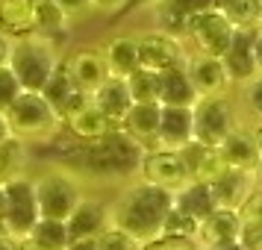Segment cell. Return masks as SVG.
<instances>
[{
  "mask_svg": "<svg viewBox=\"0 0 262 250\" xmlns=\"http://www.w3.org/2000/svg\"><path fill=\"white\" fill-rule=\"evenodd\" d=\"M171 209H174V191L136 179L109 203V224L144 244L162 236V224Z\"/></svg>",
  "mask_w": 262,
  "mask_h": 250,
  "instance_id": "obj_1",
  "label": "cell"
},
{
  "mask_svg": "<svg viewBox=\"0 0 262 250\" xmlns=\"http://www.w3.org/2000/svg\"><path fill=\"white\" fill-rule=\"evenodd\" d=\"M144 153L147 150L133 135H127L121 127H115L109 135L97 139V142L80 144L77 159L92 174H103V177H139Z\"/></svg>",
  "mask_w": 262,
  "mask_h": 250,
  "instance_id": "obj_2",
  "label": "cell"
},
{
  "mask_svg": "<svg viewBox=\"0 0 262 250\" xmlns=\"http://www.w3.org/2000/svg\"><path fill=\"white\" fill-rule=\"evenodd\" d=\"M6 65L12 68V74L18 77V83L24 92H45L48 83L53 80V74L59 68V53L56 44L41 36H27L9 41V59Z\"/></svg>",
  "mask_w": 262,
  "mask_h": 250,
  "instance_id": "obj_3",
  "label": "cell"
},
{
  "mask_svg": "<svg viewBox=\"0 0 262 250\" xmlns=\"http://www.w3.org/2000/svg\"><path fill=\"white\" fill-rule=\"evenodd\" d=\"M9 130H12V139L24 144H45L53 142L56 132L65 130V121L59 118V112L50 106V100L38 92H21L18 100H15L9 112Z\"/></svg>",
  "mask_w": 262,
  "mask_h": 250,
  "instance_id": "obj_4",
  "label": "cell"
},
{
  "mask_svg": "<svg viewBox=\"0 0 262 250\" xmlns=\"http://www.w3.org/2000/svg\"><path fill=\"white\" fill-rule=\"evenodd\" d=\"M3 218H0V230L15 241L30 238L33 226L38 224V200H36V183L27 174H15V177L3 179Z\"/></svg>",
  "mask_w": 262,
  "mask_h": 250,
  "instance_id": "obj_5",
  "label": "cell"
},
{
  "mask_svg": "<svg viewBox=\"0 0 262 250\" xmlns=\"http://www.w3.org/2000/svg\"><path fill=\"white\" fill-rule=\"evenodd\" d=\"M33 183H36L38 215L50 221H68V215L85 200L83 183L68 168H50L45 174L33 177Z\"/></svg>",
  "mask_w": 262,
  "mask_h": 250,
  "instance_id": "obj_6",
  "label": "cell"
},
{
  "mask_svg": "<svg viewBox=\"0 0 262 250\" xmlns=\"http://www.w3.org/2000/svg\"><path fill=\"white\" fill-rule=\"evenodd\" d=\"M191 118H194V142L209 144V147H218L238 127L236 103L227 95L201 97L191 106Z\"/></svg>",
  "mask_w": 262,
  "mask_h": 250,
  "instance_id": "obj_7",
  "label": "cell"
},
{
  "mask_svg": "<svg viewBox=\"0 0 262 250\" xmlns=\"http://www.w3.org/2000/svg\"><path fill=\"white\" fill-rule=\"evenodd\" d=\"M156 30L171 38H189V27L198 15L215 9V0H156L154 6Z\"/></svg>",
  "mask_w": 262,
  "mask_h": 250,
  "instance_id": "obj_8",
  "label": "cell"
},
{
  "mask_svg": "<svg viewBox=\"0 0 262 250\" xmlns=\"http://www.w3.org/2000/svg\"><path fill=\"white\" fill-rule=\"evenodd\" d=\"M233 36H236L233 24L221 12H215V9L198 15L189 27V41L194 44V50L206 53V56H215V59L224 56V50L230 48Z\"/></svg>",
  "mask_w": 262,
  "mask_h": 250,
  "instance_id": "obj_9",
  "label": "cell"
},
{
  "mask_svg": "<svg viewBox=\"0 0 262 250\" xmlns=\"http://www.w3.org/2000/svg\"><path fill=\"white\" fill-rule=\"evenodd\" d=\"M139 41V59H142L144 71L162 74L168 68H180L186 62V50H183V41L180 38H171L159 30H150V33H142L136 36Z\"/></svg>",
  "mask_w": 262,
  "mask_h": 250,
  "instance_id": "obj_10",
  "label": "cell"
},
{
  "mask_svg": "<svg viewBox=\"0 0 262 250\" xmlns=\"http://www.w3.org/2000/svg\"><path fill=\"white\" fill-rule=\"evenodd\" d=\"M139 179L150 183L156 189L177 191L189 183V174L177 150H147L139 168Z\"/></svg>",
  "mask_w": 262,
  "mask_h": 250,
  "instance_id": "obj_11",
  "label": "cell"
},
{
  "mask_svg": "<svg viewBox=\"0 0 262 250\" xmlns=\"http://www.w3.org/2000/svg\"><path fill=\"white\" fill-rule=\"evenodd\" d=\"M183 165H186V174H189V183H203V186H212L218 177H224L230 165L224 162V156L218 147H209V144L201 142H189L183 150H177Z\"/></svg>",
  "mask_w": 262,
  "mask_h": 250,
  "instance_id": "obj_12",
  "label": "cell"
},
{
  "mask_svg": "<svg viewBox=\"0 0 262 250\" xmlns=\"http://www.w3.org/2000/svg\"><path fill=\"white\" fill-rule=\"evenodd\" d=\"M186 74H189L191 85L198 97H215V95H227L230 88V80H227V71L221 59L215 56H206V53H186Z\"/></svg>",
  "mask_w": 262,
  "mask_h": 250,
  "instance_id": "obj_13",
  "label": "cell"
},
{
  "mask_svg": "<svg viewBox=\"0 0 262 250\" xmlns=\"http://www.w3.org/2000/svg\"><path fill=\"white\" fill-rule=\"evenodd\" d=\"M256 33H259V27L256 30H236L230 48L224 50L221 65H224L230 85H245L256 77V62H253V36Z\"/></svg>",
  "mask_w": 262,
  "mask_h": 250,
  "instance_id": "obj_14",
  "label": "cell"
},
{
  "mask_svg": "<svg viewBox=\"0 0 262 250\" xmlns=\"http://www.w3.org/2000/svg\"><path fill=\"white\" fill-rule=\"evenodd\" d=\"M41 95L50 100V106L59 112V118H62V121L71 118L74 112H80L83 106H89V103H92V95H89V92H83L80 85L74 83V77L68 74L65 62H62L59 68H56L53 80L48 83V88H45Z\"/></svg>",
  "mask_w": 262,
  "mask_h": 250,
  "instance_id": "obj_15",
  "label": "cell"
},
{
  "mask_svg": "<svg viewBox=\"0 0 262 250\" xmlns=\"http://www.w3.org/2000/svg\"><path fill=\"white\" fill-rule=\"evenodd\" d=\"M242 215L236 209H215L209 218H203L198 226V244L203 250L224 247V244H236L242 238Z\"/></svg>",
  "mask_w": 262,
  "mask_h": 250,
  "instance_id": "obj_16",
  "label": "cell"
},
{
  "mask_svg": "<svg viewBox=\"0 0 262 250\" xmlns=\"http://www.w3.org/2000/svg\"><path fill=\"white\" fill-rule=\"evenodd\" d=\"M65 68H68V74L74 77V83L80 85L83 92H89V95H95L97 88L109 80L106 59H103V53L95 50V48L74 50L71 56L65 59Z\"/></svg>",
  "mask_w": 262,
  "mask_h": 250,
  "instance_id": "obj_17",
  "label": "cell"
},
{
  "mask_svg": "<svg viewBox=\"0 0 262 250\" xmlns=\"http://www.w3.org/2000/svg\"><path fill=\"white\" fill-rule=\"evenodd\" d=\"M194 142V118L189 106H162L156 150H183Z\"/></svg>",
  "mask_w": 262,
  "mask_h": 250,
  "instance_id": "obj_18",
  "label": "cell"
},
{
  "mask_svg": "<svg viewBox=\"0 0 262 250\" xmlns=\"http://www.w3.org/2000/svg\"><path fill=\"white\" fill-rule=\"evenodd\" d=\"M259 183H256V171H236V168H230L224 177H218L209 186L212 191V200L218 209H242V203L250 197V191L256 189Z\"/></svg>",
  "mask_w": 262,
  "mask_h": 250,
  "instance_id": "obj_19",
  "label": "cell"
},
{
  "mask_svg": "<svg viewBox=\"0 0 262 250\" xmlns=\"http://www.w3.org/2000/svg\"><path fill=\"white\" fill-rule=\"evenodd\" d=\"M65 226H68V238H71V241L97 238L109 226V203L95 200V197H85V200L68 215Z\"/></svg>",
  "mask_w": 262,
  "mask_h": 250,
  "instance_id": "obj_20",
  "label": "cell"
},
{
  "mask_svg": "<svg viewBox=\"0 0 262 250\" xmlns=\"http://www.w3.org/2000/svg\"><path fill=\"white\" fill-rule=\"evenodd\" d=\"M103 59H106V71L112 80H130L133 74L142 68L139 59V41L136 36H115L109 38L106 44L100 48Z\"/></svg>",
  "mask_w": 262,
  "mask_h": 250,
  "instance_id": "obj_21",
  "label": "cell"
},
{
  "mask_svg": "<svg viewBox=\"0 0 262 250\" xmlns=\"http://www.w3.org/2000/svg\"><path fill=\"white\" fill-rule=\"evenodd\" d=\"M159 118H162V106L159 103H133V109L127 112V118L121 124V130L127 135H133L144 150H156Z\"/></svg>",
  "mask_w": 262,
  "mask_h": 250,
  "instance_id": "obj_22",
  "label": "cell"
},
{
  "mask_svg": "<svg viewBox=\"0 0 262 250\" xmlns=\"http://www.w3.org/2000/svg\"><path fill=\"white\" fill-rule=\"evenodd\" d=\"M0 36L9 41L36 36V0H0Z\"/></svg>",
  "mask_w": 262,
  "mask_h": 250,
  "instance_id": "obj_23",
  "label": "cell"
},
{
  "mask_svg": "<svg viewBox=\"0 0 262 250\" xmlns=\"http://www.w3.org/2000/svg\"><path fill=\"white\" fill-rule=\"evenodd\" d=\"M218 150H221L227 165L236 168V171H256L259 162H262L259 150H256V144H253V135H250V127H242V124L218 144Z\"/></svg>",
  "mask_w": 262,
  "mask_h": 250,
  "instance_id": "obj_24",
  "label": "cell"
},
{
  "mask_svg": "<svg viewBox=\"0 0 262 250\" xmlns=\"http://www.w3.org/2000/svg\"><path fill=\"white\" fill-rule=\"evenodd\" d=\"M65 130L71 139H77L80 144H92L97 139H103L109 132L115 130V124L95 106V103H89L83 106L80 112H74L71 118H65Z\"/></svg>",
  "mask_w": 262,
  "mask_h": 250,
  "instance_id": "obj_25",
  "label": "cell"
},
{
  "mask_svg": "<svg viewBox=\"0 0 262 250\" xmlns=\"http://www.w3.org/2000/svg\"><path fill=\"white\" fill-rule=\"evenodd\" d=\"M92 103H95L115 127H121L124 118H127V112L133 109V97H130V88H127V80H112V77H109L106 83L92 95Z\"/></svg>",
  "mask_w": 262,
  "mask_h": 250,
  "instance_id": "obj_26",
  "label": "cell"
},
{
  "mask_svg": "<svg viewBox=\"0 0 262 250\" xmlns=\"http://www.w3.org/2000/svg\"><path fill=\"white\" fill-rule=\"evenodd\" d=\"M201 97L191 85L189 74H186V65L180 68H168V71L159 74V106H194Z\"/></svg>",
  "mask_w": 262,
  "mask_h": 250,
  "instance_id": "obj_27",
  "label": "cell"
},
{
  "mask_svg": "<svg viewBox=\"0 0 262 250\" xmlns=\"http://www.w3.org/2000/svg\"><path fill=\"white\" fill-rule=\"evenodd\" d=\"M174 209L186 212L189 218H194V221L201 224L203 218H209L218 206H215V200H212L209 186H203V183H186L183 189L174 191Z\"/></svg>",
  "mask_w": 262,
  "mask_h": 250,
  "instance_id": "obj_28",
  "label": "cell"
},
{
  "mask_svg": "<svg viewBox=\"0 0 262 250\" xmlns=\"http://www.w3.org/2000/svg\"><path fill=\"white\" fill-rule=\"evenodd\" d=\"M215 12H221L233 30H256L262 27L259 0H215Z\"/></svg>",
  "mask_w": 262,
  "mask_h": 250,
  "instance_id": "obj_29",
  "label": "cell"
},
{
  "mask_svg": "<svg viewBox=\"0 0 262 250\" xmlns=\"http://www.w3.org/2000/svg\"><path fill=\"white\" fill-rule=\"evenodd\" d=\"M68 30V15L53 0H36V36L56 44V38Z\"/></svg>",
  "mask_w": 262,
  "mask_h": 250,
  "instance_id": "obj_30",
  "label": "cell"
},
{
  "mask_svg": "<svg viewBox=\"0 0 262 250\" xmlns=\"http://www.w3.org/2000/svg\"><path fill=\"white\" fill-rule=\"evenodd\" d=\"M33 241H38L41 247L48 250H65L68 247V226L65 221H50V218H38V224L33 226V233H30Z\"/></svg>",
  "mask_w": 262,
  "mask_h": 250,
  "instance_id": "obj_31",
  "label": "cell"
},
{
  "mask_svg": "<svg viewBox=\"0 0 262 250\" xmlns=\"http://www.w3.org/2000/svg\"><path fill=\"white\" fill-rule=\"evenodd\" d=\"M127 88H130L133 103H159V74L139 68L127 80Z\"/></svg>",
  "mask_w": 262,
  "mask_h": 250,
  "instance_id": "obj_32",
  "label": "cell"
},
{
  "mask_svg": "<svg viewBox=\"0 0 262 250\" xmlns=\"http://www.w3.org/2000/svg\"><path fill=\"white\" fill-rule=\"evenodd\" d=\"M198 221L189 218L186 212H180V209H171L165 218V224H162V236L168 238H194L198 241Z\"/></svg>",
  "mask_w": 262,
  "mask_h": 250,
  "instance_id": "obj_33",
  "label": "cell"
},
{
  "mask_svg": "<svg viewBox=\"0 0 262 250\" xmlns=\"http://www.w3.org/2000/svg\"><path fill=\"white\" fill-rule=\"evenodd\" d=\"M21 165H24V142L9 139L0 147V183L21 174Z\"/></svg>",
  "mask_w": 262,
  "mask_h": 250,
  "instance_id": "obj_34",
  "label": "cell"
},
{
  "mask_svg": "<svg viewBox=\"0 0 262 250\" xmlns=\"http://www.w3.org/2000/svg\"><path fill=\"white\" fill-rule=\"evenodd\" d=\"M97 250H142V241H136L130 233H124V230L109 224L97 236Z\"/></svg>",
  "mask_w": 262,
  "mask_h": 250,
  "instance_id": "obj_35",
  "label": "cell"
},
{
  "mask_svg": "<svg viewBox=\"0 0 262 250\" xmlns=\"http://www.w3.org/2000/svg\"><path fill=\"white\" fill-rule=\"evenodd\" d=\"M21 92H24V88L18 83V77L12 74V68L3 65V68H0V112H9V106L18 100Z\"/></svg>",
  "mask_w": 262,
  "mask_h": 250,
  "instance_id": "obj_36",
  "label": "cell"
},
{
  "mask_svg": "<svg viewBox=\"0 0 262 250\" xmlns=\"http://www.w3.org/2000/svg\"><path fill=\"white\" fill-rule=\"evenodd\" d=\"M242 100H245V106H248L250 118L262 121V74H256L250 83L242 85Z\"/></svg>",
  "mask_w": 262,
  "mask_h": 250,
  "instance_id": "obj_37",
  "label": "cell"
},
{
  "mask_svg": "<svg viewBox=\"0 0 262 250\" xmlns=\"http://www.w3.org/2000/svg\"><path fill=\"white\" fill-rule=\"evenodd\" d=\"M142 250H203L194 238H168V236H159L154 241H144Z\"/></svg>",
  "mask_w": 262,
  "mask_h": 250,
  "instance_id": "obj_38",
  "label": "cell"
},
{
  "mask_svg": "<svg viewBox=\"0 0 262 250\" xmlns=\"http://www.w3.org/2000/svg\"><path fill=\"white\" fill-rule=\"evenodd\" d=\"M238 215H242V224H262V186L250 191V197L242 203Z\"/></svg>",
  "mask_w": 262,
  "mask_h": 250,
  "instance_id": "obj_39",
  "label": "cell"
},
{
  "mask_svg": "<svg viewBox=\"0 0 262 250\" xmlns=\"http://www.w3.org/2000/svg\"><path fill=\"white\" fill-rule=\"evenodd\" d=\"M53 3H56L65 15H68V21H74V18H83V15L92 12V0H53Z\"/></svg>",
  "mask_w": 262,
  "mask_h": 250,
  "instance_id": "obj_40",
  "label": "cell"
},
{
  "mask_svg": "<svg viewBox=\"0 0 262 250\" xmlns=\"http://www.w3.org/2000/svg\"><path fill=\"white\" fill-rule=\"evenodd\" d=\"M127 3H130V0H92V9H95V12L112 15V12H124Z\"/></svg>",
  "mask_w": 262,
  "mask_h": 250,
  "instance_id": "obj_41",
  "label": "cell"
},
{
  "mask_svg": "<svg viewBox=\"0 0 262 250\" xmlns=\"http://www.w3.org/2000/svg\"><path fill=\"white\" fill-rule=\"evenodd\" d=\"M253 62H256V74H262V30L253 36Z\"/></svg>",
  "mask_w": 262,
  "mask_h": 250,
  "instance_id": "obj_42",
  "label": "cell"
},
{
  "mask_svg": "<svg viewBox=\"0 0 262 250\" xmlns=\"http://www.w3.org/2000/svg\"><path fill=\"white\" fill-rule=\"evenodd\" d=\"M65 250H97V238H80V241H68Z\"/></svg>",
  "mask_w": 262,
  "mask_h": 250,
  "instance_id": "obj_43",
  "label": "cell"
},
{
  "mask_svg": "<svg viewBox=\"0 0 262 250\" xmlns=\"http://www.w3.org/2000/svg\"><path fill=\"white\" fill-rule=\"evenodd\" d=\"M12 139V130H9V118H6V112H0V147Z\"/></svg>",
  "mask_w": 262,
  "mask_h": 250,
  "instance_id": "obj_44",
  "label": "cell"
},
{
  "mask_svg": "<svg viewBox=\"0 0 262 250\" xmlns=\"http://www.w3.org/2000/svg\"><path fill=\"white\" fill-rule=\"evenodd\" d=\"M250 135H253V144H256V150H259V159H262V121H256V124L250 127Z\"/></svg>",
  "mask_w": 262,
  "mask_h": 250,
  "instance_id": "obj_45",
  "label": "cell"
},
{
  "mask_svg": "<svg viewBox=\"0 0 262 250\" xmlns=\"http://www.w3.org/2000/svg\"><path fill=\"white\" fill-rule=\"evenodd\" d=\"M0 250H18V241L12 236H6L3 230H0Z\"/></svg>",
  "mask_w": 262,
  "mask_h": 250,
  "instance_id": "obj_46",
  "label": "cell"
},
{
  "mask_svg": "<svg viewBox=\"0 0 262 250\" xmlns=\"http://www.w3.org/2000/svg\"><path fill=\"white\" fill-rule=\"evenodd\" d=\"M6 59H9V38L0 36V68L6 65Z\"/></svg>",
  "mask_w": 262,
  "mask_h": 250,
  "instance_id": "obj_47",
  "label": "cell"
},
{
  "mask_svg": "<svg viewBox=\"0 0 262 250\" xmlns=\"http://www.w3.org/2000/svg\"><path fill=\"white\" fill-rule=\"evenodd\" d=\"M18 250H48V247H41L33 238H24V241H18Z\"/></svg>",
  "mask_w": 262,
  "mask_h": 250,
  "instance_id": "obj_48",
  "label": "cell"
},
{
  "mask_svg": "<svg viewBox=\"0 0 262 250\" xmlns=\"http://www.w3.org/2000/svg\"><path fill=\"white\" fill-rule=\"evenodd\" d=\"M156 0H130L127 3V9H136V6H154Z\"/></svg>",
  "mask_w": 262,
  "mask_h": 250,
  "instance_id": "obj_49",
  "label": "cell"
},
{
  "mask_svg": "<svg viewBox=\"0 0 262 250\" xmlns=\"http://www.w3.org/2000/svg\"><path fill=\"white\" fill-rule=\"evenodd\" d=\"M212 250H245V247H242V241H236V244H224V247H212Z\"/></svg>",
  "mask_w": 262,
  "mask_h": 250,
  "instance_id": "obj_50",
  "label": "cell"
},
{
  "mask_svg": "<svg viewBox=\"0 0 262 250\" xmlns=\"http://www.w3.org/2000/svg\"><path fill=\"white\" fill-rule=\"evenodd\" d=\"M256 183L262 186V162H259V168H256Z\"/></svg>",
  "mask_w": 262,
  "mask_h": 250,
  "instance_id": "obj_51",
  "label": "cell"
},
{
  "mask_svg": "<svg viewBox=\"0 0 262 250\" xmlns=\"http://www.w3.org/2000/svg\"><path fill=\"white\" fill-rule=\"evenodd\" d=\"M0 218H3V186H0Z\"/></svg>",
  "mask_w": 262,
  "mask_h": 250,
  "instance_id": "obj_52",
  "label": "cell"
},
{
  "mask_svg": "<svg viewBox=\"0 0 262 250\" xmlns=\"http://www.w3.org/2000/svg\"><path fill=\"white\" fill-rule=\"evenodd\" d=\"M259 6H262V0H259Z\"/></svg>",
  "mask_w": 262,
  "mask_h": 250,
  "instance_id": "obj_53",
  "label": "cell"
},
{
  "mask_svg": "<svg viewBox=\"0 0 262 250\" xmlns=\"http://www.w3.org/2000/svg\"><path fill=\"white\" fill-rule=\"evenodd\" d=\"M259 30H262V27H259Z\"/></svg>",
  "mask_w": 262,
  "mask_h": 250,
  "instance_id": "obj_54",
  "label": "cell"
}]
</instances>
